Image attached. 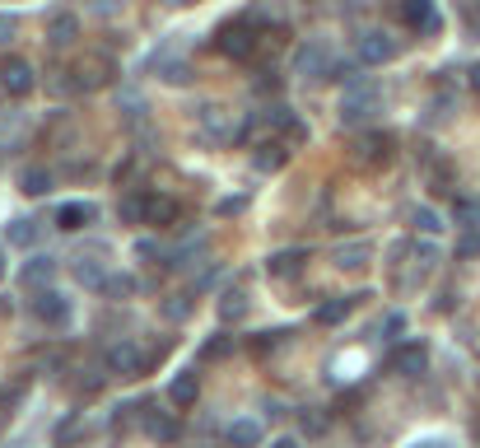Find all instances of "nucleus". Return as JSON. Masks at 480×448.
<instances>
[{
    "label": "nucleus",
    "instance_id": "1",
    "mask_svg": "<svg viewBox=\"0 0 480 448\" xmlns=\"http://www.w3.org/2000/svg\"><path fill=\"white\" fill-rule=\"evenodd\" d=\"M215 47H219L228 61H252V56L261 52V19H252V14L224 19V24L215 29Z\"/></svg>",
    "mask_w": 480,
    "mask_h": 448
},
{
    "label": "nucleus",
    "instance_id": "2",
    "mask_svg": "<svg viewBox=\"0 0 480 448\" xmlns=\"http://www.w3.org/2000/svg\"><path fill=\"white\" fill-rule=\"evenodd\" d=\"M121 220L127 224H150V229H169V224L178 220V201L163 196V192H131L121 196Z\"/></svg>",
    "mask_w": 480,
    "mask_h": 448
},
{
    "label": "nucleus",
    "instance_id": "3",
    "mask_svg": "<svg viewBox=\"0 0 480 448\" xmlns=\"http://www.w3.org/2000/svg\"><path fill=\"white\" fill-rule=\"evenodd\" d=\"M159 355H163V345L145 351L140 341H117V345H108V351H103V369H108L112 378H140Z\"/></svg>",
    "mask_w": 480,
    "mask_h": 448
},
{
    "label": "nucleus",
    "instance_id": "4",
    "mask_svg": "<svg viewBox=\"0 0 480 448\" xmlns=\"http://www.w3.org/2000/svg\"><path fill=\"white\" fill-rule=\"evenodd\" d=\"M383 108V89H378V79H350L345 85V98H341V121L345 127H360V121H368L373 112Z\"/></svg>",
    "mask_w": 480,
    "mask_h": 448
},
{
    "label": "nucleus",
    "instance_id": "5",
    "mask_svg": "<svg viewBox=\"0 0 480 448\" xmlns=\"http://www.w3.org/2000/svg\"><path fill=\"white\" fill-rule=\"evenodd\" d=\"M70 79H66V89H79V94H89V89H103V85H112V75H117V66H112V56H103V52H89V56H79L75 66L66 71Z\"/></svg>",
    "mask_w": 480,
    "mask_h": 448
},
{
    "label": "nucleus",
    "instance_id": "6",
    "mask_svg": "<svg viewBox=\"0 0 480 448\" xmlns=\"http://www.w3.org/2000/svg\"><path fill=\"white\" fill-rule=\"evenodd\" d=\"M392 150H396V140L387 131H364L360 140H354V164H364V169H387L392 164Z\"/></svg>",
    "mask_w": 480,
    "mask_h": 448
},
{
    "label": "nucleus",
    "instance_id": "7",
    "mask_svg": "<svg viewBox=\"0 0 480 448\" xmlns=\"http://www.w3.org/2000/svg\"><path fill=\"white\" fill-rule=\"evenodd\" d=\"M354 52H360L364 66H387V61L401 52V43L387 33V29H364L360 33V43H354Z\"/></svg>",
    "mask_w": 480,
    "mask_h": 448
},
{
    "label": "nucleus",
    "instance_id": "8",
    "mask_svg": "<svg viewBox=\"0 0 480 448\" xmlns=\"http://www.w3.org/2000/svg\"><path fill=\"white\" fill-rule=\"evenodd\" d=\"M29 309H33V318L43 322V328H66L70 322V299L61 295V290H37L33 299H29Z\"/></svg>",
    "mask_w": 480,
    "mask_h": 448
},
{
    "label": "nucleus",
    "instance_id": "9",
    "mask_svg": "<svg viewBox=\"0 0 480 448\" xmlns=\"http://www.w3.org/2000/svg\"><path fill=\"white\" fill-rule=\"evenodd\" d=\"M396 19L415 33H438L443 29V14H438L434 0H396Z\"/></svg>",
    "mask_w": 480,
    "mask_h": 448
},
{
    "label": "nucleus",
    "instance_id": "10",
    "mask_svg": "<svg viewBox=\"0 0 480 448\" xmlns=\"http://www.w3.org/2000/svg\"><path fill=\"white\" fill-rule=\"evenodd\" d=\"M37 85V75L24 56H5L0 61V94H10V98H29Z\"/></svg>",
    "mask_w": 480,
    "mask_h": 448
},
{
    "label": "nucleus",
    "instance_id": "11",
    "mask_svg": "<svg viewBox=\"0 0 480 448\" xmlns=\"http://www.w3.org/2000/svg\"><path fill=\"white\" fill-rule=\"evenodd\" d=\"M360 299H368V295H341V299H322L318 309H312V322H318V328H336V322H345L354 309H360Z\"/></svg>",
    "mask_w": 480,
    "mask_h": 448
},
{
    "label": "nucleus",
    "instance_id": "12",
    "mask_svg": "<svg viewBox=\"0 0 480 448\" xmlns=\"http://www.w3.org/2000/svg\"><path fill=\"white\" fill-rule=\"evenodd\" d=\"M169 402L178 406V411L196 406V402H201V374H196V369H178V374L169 378Z\"/></svg>",
    "mask_w": 480,
    "mask_h": 448
},
{
    "label": "nucleus",
    "instance_id": "13",
    "mask_svg": "<svg viewBox=\"0 0 480 448\" xmlns=\"http://www.w3.org/2000/svg\"><path fill=\"white\" fill-rule=\"evenodd\" d=\"M94 220H98V211L89 206V201H61V206H56V229H66V234L89 229Z\"/></svg>",
    "mask_w": 480,
    "mask_h": 448
},
{
    "label": "nucleus",
    "instance_id": "14",
    "mask_svg": "<svg viewBox=\"0 0 480 448\" xmlns=\"http://www.w3.org/2000/svg\"><path fill=\"white\" fill-rule=\"evenodd\" d=\"M140 425H145V435L159 439V444H173V439H178V416H173V411H159V406H140Z\"/></svg>",
    "mask_w": 480,
    "mask_h": 448
},
{
    "label": "nucleus",
    "instance_id": "15",
    "mask_svg": "<svg viewBox=\"0 0 480 448\" xmlns=\"http://www.w3.org/2000/svg\"><path fill=\"white\" fill-rule=\"evenodd\" d=\"M289 164V145L285 140H257L252 145V169L257 173H280Z\"/></svg>",
    "mask_w": 480,
    "mask_h": 448
},
{
    "label": "nucleus",
    "instance_id": "16",
    "mask_svg": "<svg viewBox=\"0 0 480 448\" xmlns=\"http://www.w3.org/2000/svg\"><path fill=\"white\" fill-rule=\"evenodd\" d=\"M392 369L406 374V378H420V374H429V351L420 341H410V345H401V351L392 355Z\"/></svg>",
    "mask_w": 480,
    "mask_h": 448
},
{
    "label": "nucleus",
    "instance_id": "17",
    "mask_svg": "<svg viewBox=\"0 0 480 448\" xmlns=\"http://www.w3.org/2000/svg\"><path fill=\"white\" fill-rule=\"evenodd\" d=\"M327 61H331V52H327L322 43H303V47L294 52V71H299L303 79H322V75H327Z\"/></svg>",
    "mask_w": 480,
    "mask_h": 448
},
{
    "label": "nucleus",
    "instance_id": "18",
    "mask_svg": "<svg viewBox=\"0 0 480 448\" xmlns=\"http://www.w3.org/2000/svg\"><path fill=\"white\" fill-rule=\"evenodd\" d=\"M52 276H56V257H29L24 271H19V285L24 290H47Z\"/></svg>",
    "mask_w": 480,
    "mask_h": 448
},
{
    "label": "nucleus",
    "instance_id": "19",
    "mask_svg": "<svg viewBox=\"0 0 480 448\" xmlns=\"http://www.w3.org/2000/svg\"><path fill=\"white\" fill-rule=\"evenodd\" d=\"M303 261H308V253L303 248H289V253H276L266 261V271H270V280H294V276H303Z\"/></svg>",
    "mask_w": 480,
    "mask_h": 448
},
{
    "label": "nucleus",
    "instance_id": "20",
    "mask_svg": "<svg viewBox=\"0 0 480 448\" xmlns=\"http://www.w3.org/2000/svg\"><path fill=\"white\" fill-rule=\"evenodd\" d=\"M79 37V19L75 14H52V24H47V47L61 52V47H70Z\"/></svg>",
    "mask_w": 480,
    "mask_h": 448
},
{
    "label": "nucleus",
    "instance_id": "21",
    "mask_svg": "<svg viewBox=\"0 0 480 448\" xmlns=\"http://www.w3.org/2000/svg\"><path fill=\"white\" fill-rule=\"evenodd\" d=\"M43 238V224H37L33 215H19L5 224V243H14V248H33V243Z\"/></svg>",
    "mask_w": 480,
    "mask_h": 448
},
{
    "label": "nucleus",
    "instance_id": "22",
    "mask_svg": "<svg viewBox=\"0 0 480 448\" xmlns=\"http://www.w3.org/2000/svg\"><path fill=\"white\" fill-rule=\"evenodd\" d=\"M228 444L234 448H257L261 444V420L257 416H238L234 425H228Z\"/></svg>",
    "mask_w": 480,
    "mask_h": 448
},
{
    "label": "nucleus",
    "instance_id": "23",
    "mask_svg": "<svg viewBox=\"0 0 480 448\" xmlns=\"http://www.w3.org/2000/svg\"><path fill=\"white\" fill-rule=\"evenodd\" d=\"M56 187V178H52V169H24V173H19V192H24V196H47Z\"/></svg>",
    "mask_w": 480,
    "mask_h": 448
},
{
    "label": "nucleus",
    "instance_id": "24",
    "mask_svg": "<svg viewBox=\"0 0 480 448\" xmlns=\"http://www.w3.org/2000/svg\"><path fill=\"white\" fill-rule=\"evenodd\" d=\"M75 280L85 285V290H103V280H108V271H103V261H94V257H75Z\"/></svg>",
    "mask_w": 480,
    "mask_h": 448
},
{
    "label": "nucleus",
    "instance_id": "25",
    "mask_svg": "<svg viewBox=\"0 0 480 448\" xmlns=\"http://www.w3.org/2000/svg\"><path fill=\"white\" fill-rule=\"evenodd\" d=\"M201 136H205V140H234V127H228V112H219V108H205V117H201Z\"/></svg>",
    "mask_w": 480,
    "mask_h": 448
},
{
    "label": "nucleus",
    "instance_id": "26",
    "mask_svg": "<svg viewBox=\"0 0 480 448\" xmlns=\"http://www.w3.org/2000/svg\"><path fill=\"white\" fill-rule=\"evenodd\" d=\"M243 318H247V295L243 290H224V299H219V322L234 328V322H243Z\"/></svg>",
    "mask_w": 480,
    "mask_h": 448
},
{
    "label": "nucleus",
    "instance_id": "27",
    "mask_svg": "<svg viewBox=\"0 0 480 448\" xmlns=\"http://www.w3.org/2000/svg\"><path fill=\"white\" fill-rule=\"evenodd\" d=\"M331 257H336L341 271H360L364 261H368V243H341V248L331 253Z\"/></svg>",
    "mask_w": 480,
    "mask_h": 448
},
{
    "label": "nucleus",
    "instance_id": "28",
    "mask_svg": "<svg viewBox=\"0 0 480 448\" xmlns=\"http://www.w3.org/2000/svg\"><path fill=\"white\" fill-rule=\"evenodd\" d=\"M159 79L163 85H192V61H159Z\"/></svg>",
    "mask_w": 480,
    "mask_h": 448
},
{
    "label": "nucleus",
    "instance_id": "29",
    "mask_svg": "<svg viewBox=\"0 0 480 448\" xmlns=\"http://www.w3.org/2000/svg\"><path fill=\"white\" fill-rule=\"evenodd\" d=\"M285 336H289V332H280V328H270V332H257L252 341H247V351H252V355H270V351H276V345H285Z\"/></svg>",
    "mask_w": 480,
    "mask_h": 448
},
{
    "label": "nucleus",
    "instance_id": "30",
    "mask_svg": "<svg viewBox=\"0 0 480 448\" xmlns=\"http://www.w3.org/2000/svg\"><path fill=\"white\" fill-rule=\"evenodd\" d=\"M410 220H415V229H420V234H438V229H443V215L429 211V206H415Z\"/></svg>",
    "mask_w": 480,
    "mask_h": 448
},
{
    "label": "nucleus",
    "instance_id": "31",
    "mask_svg": "<svg viewBox=\"0 0 480 448\" xmlns=\"http://www.w3.org/2000/svg\"><path fill=\"white\" fill-rule=\"evenodd\" d=\"M228 351H234L228 332H215V336H205V341H201V355H205V360H224Z\"/></svg>",
    "mask_w": 480,
    "mask_h": 448
},
{
    "label": "nucleus",
    "instance_id": "32",
    "mask_svg": "<svg viewBox=\"0 0 480 448\" xmlns=\"http://www.w3.org/2000/svg\"><path fill=\"white\" fill-rule=\"evenodd\" d=\"M186 313H192V295H169L163 299V318L169 322H182Z\"/></svg>",
    "mask_w": 480,
    "mask_h": 448
},
{
    "label": "nucleus",
    "instance_id": "33",
    "mask_svg": "<svg viewBox=\"0 0 480 448\" xmlns=\"http://www.w3.org/2000/svg\"><path fill=\"white\" fill-rule=\"evenodd\" d=\"M131 290H136L131 276H108V280H103V295H108V299H127Z\"/></svg>",
    "mask_w": 480,
    "mask_h": 448
},
{
    "label": "nucleus",
    "instance_id": "34",
    "mask_svg": "<svg viewBox=\"0 0 480 448\" xmlns=\"http://www.w3.org/2000/svg\"><path fill=\"white\" fill-rule=\"evenodd\" d=\"M163 257V248L154 238H136V261H159Z\"/></svg>",
    "mask_w": 480,
    "mask_h": 448
},
{
    "label": "nucleus",
    "instance_id": "35",
    "mask_svg": "<svg viewBox=\"0 0 480 448\" xmlns=\"http://www.w3.org/2000/svg\"><path fill=\"white\" fill-rule=\"evenodd\" d=\"M19 37V19L14 14H0V47H10Z\"/></svg>",
    "mask_w": 480,
    "mask_h": 448
},
{
    "label": "nucleus",
    "instance_id": "36",
    "mask_svg": "<svg viewBox=\"0 0 480 448\" xmlns=\"http://www.w3.org/2000/svg\"><path fill=\"white\" fill-rule=\"evenodd\" d=\"M457 253H462V257H480V229H467L462 243H457Z\"/></svg>",
    "mask_w": 480,
    "mask_h": 448
},
{
    "label": "nucleus",
    "instance_id": "37",
    "mask_svg": "<svg viewBox=\"0 0 480 448\" xmlns=\"http://www.w3.org/2000/svg\"><path fill=\"white\" fill-rule=\"evenodd\" d=\"M243 206H247V196H224L219 206H215V215H224V220H228V215H238Z\"/></svg>",
    "mask_w": 480,
    "mask_h": 448
},
{
    "label": "nucleus",
    "instance_id": "38",
    "mask_svg": "<svg viewBox=\"0 0 480 448\" xmlns=\"http://www.w3.org/2000/svg\"><path fill=\"white\" fill-rule=\"evenodd\" d=\"M396 332H406V313H387L383 318V336H396Z\"/></svg>",
    "mask_w": 480,
    "mask_h": 448
},
{
    "label": "nucleus",
    "instance_id": "39",
    "mask_svg": "<svg viewBox=\"0 0 480 448\" xmlns=\"http://www.w3.org/2000/svg\"><path fill=\"white\" fill-rule=\"evenodd\" d=\"M467 29H471V37H480V0L467 5Z\"/></svg>",
    "mask_w": 480,
    "mask_h": 448
},
{
    "label": "nucleus",
    "instance_id": "40",
    "mask_svg": "<svg viewBox=\"0 0 480 448\" xmlns=\"http://www.w3.org/2000/svg\"><path fill=\"white\" fill-rule=\"evenodd\" d=\"M94 14H117V0H89Z\"/></svg>",
    "mask_w": 480,
    "mask_h": 448
},
{
    "label": "nucleus",
    "instance_id": "41",
    "mask_svg": "<svg viewBox=\"0 0 480 448\" xmlns=\"http://www.w3.org/2000/svg\"><path fill=\"white\" fill-rule=\"evenodd\" d=\"M270 448H303V444H299V439H289V435H285V439H276V444H270Z\"/></svg>",
    "mask_w": 480,
    "mask_h": 448
},
{
    "label": "nucleus",
    "instance_id": "42",
    "mask_svg": "<svg viewBox=\"0 0 480 448\" xmlns=\"http://www.w3.org/2000/svg\"><path fill=\"white\" fill-rule=\"evenodd\" d=\"M415 448H452L448 439H425V444H415Z\"/></svg>",
    "mask_w": 480,
    "mask_h": 448
},
{
    "label": "nucleus",
    "instance_id": "43",
    "mask_svg": "<svg viewBox=\"0 0 480 448\" xmlns=\"http://www.w3.org/2000/svg\"><path fill=\"white\" fill-rule=\"evenodd\" d=\"M471 89H476V94H480V66H476V71H471Z\"/></svg>",
    "mask_w": 480,
    "mask_h": 448
},
{
    "label": "nucleus",
    "instance_id": "44",
    "mask_svg": "<svg viewBox=\"0 0 480 448\" xmlns=\"http://www.w3.org/2000/svg\"><path fill=\"white\" fill-rule=\"evenodd\" d=\"M5 420H10V411H5V406H0V430H5Z\"/></svg>",
    "mask_w": 480,
    "mask_h": 448
},
{
    "label": "nucleus",
    "instance_id": "45",
    "mask_svg": "<svg viewBox=\"0 0 480 448\" xmlns=\"http://www.w3.org/2000/svg\"><path fill=\"white\" fill-rule=\"evenodd\" d=\"M0 276H5V253H0Z\"/></svg>",
    "mask_w": 480,
    "mask_h": 448
}]
</instances>
